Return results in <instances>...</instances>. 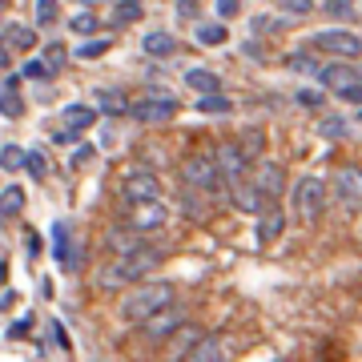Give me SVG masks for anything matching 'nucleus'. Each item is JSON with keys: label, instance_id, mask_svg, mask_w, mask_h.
<instances>
[{"label": "nucleus", "instance_id": "4c0bfd02", "mask_svg": "<svg viewBox=\"0 0 362 362\" xmlns=\"http://www.w3.org/2000/svg\"><path fill=\"white\" fill-rule=\"evenodd\" d=\"M137 16H141V4H133V0L125 4V0H121V8H117L113 21H117V25H125V21H137Z\"/></svg>", "mask_w": 362, "mask_h": 362}, {"label": "nucleus", "instance_id": "09e8293b", "mask_svg": "<svg viewBox=\"0 0 362 362\" xmlns=\"http://www.w3.org/2000/svg\"><path fill=\"white\" fill-rule=\"evenodd\" d=\"M0 282H4V266H0Z\"/></svg>", "mask_w": 362, "mask_h": 362}, {"label": "nucleus", "instance_id": "b1692460", "mask_svg": "<svg viewBox=\"0 0 362 362\" xmlns=\"http://www.w3.org/2000/svg\"><path fill=\"white\" fill-rule=\"evenodd\" d=\"M141 49L149 52V57H173V52H177V37H169V33H145Z\"/></svg>", "mask_w": 362, "mask_h": 362}, {"label": "nucleus", "instance_id": "bb28decb", "mask_svg": "<svg viewBox=\"0 0 362 362\" xmlns=\"http://www.w3.org/2000/svg\"><path fill=\"white\" fill-rule=\"evenodd\" d=\"M233 101L226 97V93H206L202 101H197V113H230Z\"/></svg>", "mask_w": 362, "mask_h": 362}, {"label": "nucleus", "instance_id": "c756f323", "mask_svg": "<svg viewBox=\"0 0 362 362\" xmlns=\"http://www.w3.org/2000/svg\"><path fill=\"white\" fill-rule=\"evenodd\" d=\"M318 133H322L326 141H338V137H346V121L342 117H326L322 125H318Z\"/></svg>", "mask_w": 362, "mask_h": 362}, {"label": "nucleus", "instance_id": "5701e85b", "mask_svg": "<svg viewBox=\"0 0 362 362\" xmlns=\"http://www.w3.org/2000/svg\"><path fill=\"white\" fill-rule=\"evenodd\" d=\"M93 101H97V109L109 113V117H125V113H129V101H125L121 93H113V89H97V93H93Z\"/></svg>", "mask_w": 362, "mask_h": 362}, {"label": "nucleus", "instance_id": "c85d7f7f", "mask_svg": "<svg viewBox=\"0 0 362 362\" xmlns=\"http://www.w3.org/2000/svg\"><path fill=\"white\" fill-rule=\"evenodd\" d=\"M226 37H230L226 25H197V40L202 45H226Z\"/></svg>", "mask_w": 362, "mask_h": 362}, {"label": "nucleus", "instance_id": "1a4fd4ad", "mask_svg": "<svg viewBox=\"0 0 362 362\" xmlns=\"http://www.w3.org/2000/svg\"><path fill=\"white\" fill-rule=\"evenodd\" d=\"M129 117L133 121H141V125H165V121H173L177 117V101L173 97H145V101L129 105Z\"/></svg>", "mask_w": 362, "mask_h": 362}, {"label": "nucleus", "instance_id": "4be33fe9", "mask_svg": "<svg viewBox=\"0 0 362 362\" xmlns=\"http://www.w3.org/2000/svg\"><path fill=\"white\" fill-rule=\"evenodd\" d=\"M185 85L194 93H202V97H206V93H221V77L209 73V69H189V73H185Z\"/></svg>", "mask_w": 362, "mask_h": 362}, {"label": "nucleus", "instance_id": "603ef678", "mask_svg": "<svg viewBox=\"0 0 362 362\" xmlns=\"http://www.w3.org/2000/svg\"><path fill=\"white\" fill-rule=\"evenodd\" d=\"M350 4H354V0H350Z\"/></svg>", "mask_w": 362, "mask_h": 362}, {"label": "nucleus", "instance_id": "f704fd0d", "mask_svg": "<svg viewBox=\"0 0 362 362\" xmlns=\"http://www.w3.org/2000/svg\"><path fill=\"white\" fill-rule=\"evenodd\" d=\"M69 28H73V33H97V16H93V13H77Z\"/></svg>", "mask_w": 362, "mask_h": 362}, {"label": "nucleus", "instance_id": "8fccbe9b", "mask_svg": "<svg viewBox=\"0 0 362 362\" xmlns=\"http://www.w3.org/2000/svg\"><path fill=\"white\" fill-rule=\"evenodd\" d=\"M0 8H4V0H0Z\"/></svg>", "mask_w": 362, "mask_h": 362}, {"label": "nucleus", "instance_id": "c03bdc74", "mask_svg": "<svg viewBox=\"0 0 362 362\" xmlns=\"http://www.w3.org/2000/svg\"><path fill=\"white\" fill-rule=\"evenodd\" d=\"M45 73H49V65H40V61H28L21 77H45Z\"/></svg>", "mask_w": 362, "mask_h": 362}, {"label": "nucleus", "instance_id": "423d86ee", "mask_svg": "<svg viewBox=\"0 0 362 362\" xmlns=\"http://www.w3.org/2000/svg\"><path fill=\"white\" fill-rule=\"evenodd\" d=\"M322 206H326V181L318 177V173H310V177H302L294 185V214L298 221H318L322 218Z\"/></svg>", "mask_w": 362, "mask_h": 362}, {"label": "nucleus", "instance_id": "dca6fc26", "mask_svg": "<svg viewBox=\"0 0 362 362\" xmlns=\"http://www.w3.org/2000/svg\"><path fill=\"white\" fill-rule=\"evenodd\" d=\"M254 181H258L262 194H266V197L274 202V197H278V194L286 189V165H278V161H262L258 173H254Z\"/></svg>", "mask_w": 362, "mask_h": 362}, {"label": "nucleus", "instance_id": "412c9836", "mask_svg": "<svg viewBox=\"0 0 362 362\" xmlns=\"http://www.w3.org/2000/svg\"><path fill=\"white\" fill-rule=\"evenodd\" d=\"M185 358H194V362H221V358H226V346H221L218 334H202V342H197Z\"/></svg>", "mask_w": 362, "mask_h": 362}, {"label": "nucleus", "instance_id": "aec40b11", "mask_svg": "<svg viewBox=\"0 0 362 362\" xmlns=\"http://www.w3.org/2000/svg\"><path fill=\"white\" fill-rule=\"evenodd\" d=\"M61 121L69 129H89V125H97V105H65Z\"/></svg>", "mask_w": 362, "mask_h": 362}, {"label": "nucleus", "instance_id": "ddd939ff", "mask_svg": "<svg viewBox=\"0 0 362 362\" xmlns=\"http://www.w3.org/2000/svg\"><path fill=\"white\" fill-rule=\"evenodd\" d=\"M52 258H57L61 270H73V266H77V254H73V226H69L65 218L52 221Z\"/></svg>", "mask_w": 362, "mask_h": 362}, {"label": "nucleus", "instance_id": "f03ea898", "mask_svg": "<svg viewBox=\"0 0 362 362\" xmlns=\"http://www.w3.org/2000/svg\"><path fill=\"white\" fill-rule=\"evenodd\" d=\"M169 302H173V282H145V286H137L133 294L121 298L117 318L125 326H141L145 318H153L157 310H165Z\"/></svg>", "mask_w": 362, "mask_h": 362}, {"label": "nucleus", "instance_id": "6e6552de", "mask_svg": "<svg viewBox=\"0 0 362 362\" xmlns=\"http://www.w3.org/2000/svg\"><path fill=\"white\" fill-rule=\"evenodd\" d=\"M181 326H185V310L169 302L165 310H157L153 318H145V322H141V334L149 338V342H165V338L177 334Z\"/></svg>", "mask_w": 362, "mask_h": 362}, {"label": "nucleus", "instance_id": "79ce46f5", "mask_svg": "<svg viewBox=\"0 0 362 362\" xmlns=\"http://www.w3.org/2000/svg\"><path fill=\"white\" fill-rule=\"evenodd\" d=\"M238 8H242V0H218V16H221V21L238 16Z\"/></svg>", "mask_w": 362, "mask_h": 362}, {"label": "nucleus", "instance_id": "f3484780", "mask_svg": "<svg viewBox=\"0 0 362 362\" xmlns=\"http://www.w3.org/2000/svg\"><path fill=\"white\" fill-rule=\"evenodd\" d=\"M282 230H286V214H278V209H266V214L258 218V246H262V250L274 246Z\"/></svg>", "mask_w": 362, "mask_h": 362}, {"label": "nucleus", "instance_id": "393cba45", "mask_svg": "<svg viewBox=\"0 0 362 362\" xmlns=\"http://www.w3.org/2000/svg\"><path fill=\"white\" fill-rule=\"evenodd\" d=\"M197 342H202V330H197V326H189V330L181 326L177 334H173V350H169V354H173V358H185V354H189Z\"/></svg>", "mask_w": 362, "mask_h": 362}, {"label": "nucleus", "instance_id": "7ed1b4c3", "mask_svg": "<svg viewBox=\"0 0 362 362\" xmlns=\"http://www.w3.org/2000/svg\"><path fill=\"white\" fill-rule=\"evenodd\" d=\"M181 181H185V189H194V194H214L221 181V169H218V157L214 153H194L181 161Z\"/></svg>", "mask_w": 362, "mask_h": 362}, {"label": "nucleus", "instance_id": "2f4dec72", "mask_svg": "<svg viewBox=\"0 0 362 362\" xmlns=\"http://www.w3.org/2000/svg\"><path fill=\"white\" fill-rule=\"evenodd\" d=\"M57 8H61V0H37V25H52Z\"/></svg>", "mask_w": 362, "mask_h": 362}, {"label": "nucleus", "instance_id": "39448f33", "mask_svg": "<svg viewBox=\"0 0 362 362\" xmlns=\"http://www.w3.org/2000/svg\"><path fill=\"white\" fill-rule=\"evenodd\" d=\"M318 85L330 89L334 97H342V101H350V105H362V77L350 65H342V61L318 69Z\"/></svg>", "mask_w": 362, "mask_h": 362}, {"label": "nucleus", "instance_id": "9d476101", "mask_svg": "<svg viewBox=\"0 0 362 362\" xmlns=\"http://www.w3.org/2000/svg\"><path fill=\"white\" fill-rule=\"evenodd\" d=\"M230 202L242 214H250V218H258V214H266V206H270V197L258 189V181H246V177H238L230 181Z\"/></svg>", "mask_w": 362, "mask_h": 362}, {"label": "nucleus", "instance_id": "7c9ffc66", "mask_svg": "<svg viewBox=\"0 0 362 362\" xmlns=\"http://www.w3.org/2000/svg\"><path fill=\"white\" fill-rule=\"evenodd\" d=\"M25 169L33 173V181H45V173H49V165H45V157H40V149H28V157H25Z\"/></svg>", "mask_w": 362, "mask_h": 362}, {"label": "nucleus", "instance_id": "864d4df0", "mask_svg": "<svg viewBox=\"0 0 362 362\" xmlns=\"http://www.w3.org/2000/svg\"><path fill=\"white\" fill-rule=\"evenodd\" d=\"M358 121H362V117H358Z\"/></svg>", "mask_w": 362, "mask_h": 362}, {"label": "nucleus", "instance_id": "cd10ccee", "mask_svg": "<svg viewBox=\"0 0 362 362\" xmlns=\"http://www.w3.org/2000/svg\"><path fill=\"white\" fill-rule=\"evenodd\" d=\"M25 157H28V149H21V145H4V149H0V169L16 173V169H25Z\"/></svg>", "mask_w": 362, "mask_h": 362}, {"label": "nucleus", "instance_id": "e433bc0d", "mask_svg": "<svg viewBox=\"0 0 362 362\" xmlns=\"http://www.w3.org/2000/svg\"><path fill=\"white\" fill-rule=\"evenodd\" d=\"M45 57H49V61H45V65L49 69H61L69 61V52H65V45H49V49H45Z\"/></svg>", "mask_w": 362, "mask_h": 362}, {"label": "nucleus", "instance_id": "473e14b6", "mask_svg": "<svg viewBox=\"0 0 362 362\" xmlns=\"http://www.w3.org/2000/svg\"><path fill=\"white\" fill-rule=\"evenodd\" d=\"M101 52H109V40H85V45H81L77 49V57H85V61H97V57H101Z\"/></svg>", "mask_w": 362, "mask_h": 362}, {"label": "nucleus", "instance_id": "a19ab883", "mask_svg": "<svg viewBox=\"0 0 362 362\" xmlns=\"http://www.w3.org/2000/svg\"><path fill=\"white\" fill-rule=\"evenodd\" d=\"M181 206H185V214H194V218H206V206L194 197V189H185V202Z\"/></svg>", "mask_w": 362, "mask_h": 362}, {"label": "nucleus", "instance_id": "37998d69", "mask_svg": "<svg viewBox=\"0 0 362 362\" xmlns=\"http://www.w3.org/2000/svg\"><path fill=\"white\" fill-rule=\"evenodd\" d=\"M25 246H28V262H33V258H37V254H40V238H37V233H33V230L25 233Z\"/></svg>", "mask_w": 362, "mask_h": 362}, {"label": "nucleus", "instance_id": "4468645a", "mask_svg": "<svg viewBox=\"0 0 362 362\" xmlns=\"http://www.w3.org/2000/svg\"><path fill=\"white\" fill-rule=\"evenodd\" d=\"M214 157H218V169H221V177H226V181L246 177V165L254 161L242 145H221V149H214Z\"/></svg>", "mask_w": 362, "mask_h": 362}, {"label": "nucleus", "instance_id": "3c124183", "mask_svg": "<svg viewBox=\"0 0 362 362\" xmlns=\"http://www.w3.org/2000/svg\"><path fill=\"white\" fill-rule=\"evenodd\" d=\"M133 4H141V0H133Z\"/></svg>", "mask_w": 362, "mask_h": 362}, {"label": "nucleus", "instance_id": "2eb2a0df", "mask_svg": "<svg viewBox=\"0 0 362 362\" xmlns=\"http://www.w3.org/2000/svg\"><path fill=\"white\" fill-rule=\"evenodd\" d=\"M334 194L346 206H362V169L358 165H342L334 173Z\"/></svg>", "mask_w": 362, "mask_h": 362}, {"label": "nucleus", "instance_id": "20e7f679", "mask_svg": "<svg viewBox=\"0 0 362 362\" xmlns=\"http://www.w3.org/2000/svg\"><path fill=\"white\" fill-rule=\"evenodd\" d=\"M117 189H121V197H125L129 206H137V202H157V197H161V177L145 165H125Z\"/></svg>", "mask_w": 362, "mask_h": 362}, {"label": "nucleus", "instance_id": "72a5a7b5", "mask_svg": "<svg viewBox=\"0 0 362 362\" xmlns=\"http://www.w3.org/2000/svg\"><path fill=\"white\" fill-rule=\"evenodd\" d=\"M282 13H290V16H306V13H314V0H282Z\"/></svg>", "mask_w": 362, "mask_h": 362}, {"label": "nucleus", "instance_id": "49530a36", "mask_svg": "<svg viewBox=\"0 0 362 362\" xmlns=\"http://www.w3.org/2000/svg\"><path fill=\"white\" fill-rule=\"evenodd\" d=\"M298 101H302V105H318L322 97H318V93H298Z\"/></svg>", "mask_w": 362, "mask_h": 362}, {"label": "nucleus", "instance_id": "c9c22d12", "mask_svg": "<svg viewBox=\"0 0 362 362\" xmlns=\"http://www.w3.org/2000/svg\"><path fill=\"white\" fill-rule=\"evenodd\" d=\"M49 342H52V346H61L65 354L73 350V346H69V334H65V326H61V322H49Z\"/></svg>", "mask_w": 362, "mask_h": 362}, {"label": "nucleus", "instance_id": "a18cd8bd", "mask_svg": "<svg viewBox=\"0 0 362 362\" xmlns=\"http://www.w3.org/2000/svg\"><path fill=\"white\" fill-rule=\"evenodd\" d=\"M28 326H33V318H25V322H16L13 330H8V338H21V334H28Z\"/></svg>", "mask_w": 362, "mask_h": 362}, {"label": "nucleus", "instance_id": "9b49d317", "mask_svg": "<svg viewBox=\"0 0 362 362\" xmlns=\"http://www.w3.org/2000/svg\"><path fill=\"white\" fill-rule=\"evenodd\" d=\"M165 218H169V214H165V206H161V197H157V202H137V206H129L125 226L149 233V230H161V226H165Z\"/></svg>", "mask_w": 362, "mask_h": 362}, {"label": "nucleus", "instance_id": "6ab92c4d", "mask_svg": "<svg viewBox=\"0 0 362 362\" xmlns=\"http://www.w3.org/2000/svg\"><path fill=\"white\" fill-rule=\"evenodd\" d=\"M21 113H25V101H21V89H16V77H8L0 85V117L16 121Z\"/></svg>", "mask_w": 362, "mask_h": 362}, {"label": "nucleus", "instance_id": "0eeeda50", "mask_svg": "<svg viewBox=\"0 0 362 362\" xmlns=\"http://www.w3.org/2000/svg\"><path fill=\"white\" fill-rule=\"evenodd\" d=\"M314 49L330 52V57H362V37L358 33H346V28H322L310 37Z\"/></svg>", "mask_w": 362, "mask_h": 362}, {"label": "nucleus", "instance_id": "ea45409f", "mask_svg": "<svg viewBox=\"0 0 362 362\" xmlns=\"http://www.w3.org/2000/svg\"><path fill=\"white\" fill-rule=\"evenodd\" d=\"M290 65L302 69V73H314V77H318V69H322V65H314V61L306 57V52H294V57H290Z\"/></svg>", "mask_w": 362, "mask_h": 362}, {"label": "nucleus", "instance_id": "de8ad7c7", "mask_svg": "<svg viewBox=\"0 0 362 362\" xmlns=\"http://www.w3.org/2000/svg\"><path fill=\"white\" fill-rule=\"evenodd\" d=\"M4 40H8V37H0V69L8 65V49H4Z\"/></svg>", "mask_w": 362, "mask_h": 362}, {"label": "nucleus", "instance_id": "58836bf2", "mask_svg": "<svg viewBox=\"0 0 362 362\" xmlns=\"http://www.w3.org/2000/svg\"><path fill=\"white\" fill-rule=\"evenodd\" d=\"M97 157V145H77V153H73V169H85Z\"/></svg>", "mask_w": 362, "mask_h": 362}, {"label": "nucleus", "instance_id": "a211bd4d", "mask_svg": "<svg viewBox=\"0 0 362 362\" xmlns=\"http://www.w3.org/2000/svg\"><path fill=\"white\" fill-rule=\"evenodd\" d=\"M25 189L21 185H4L0 189V221H13V218H21L25 214Z\"/></svg>", "mask_w": 362, "mask_h": 362}, {"label": "nucleus", "instance_id": "f8f14e48", "mask_svg": "<svg viewBox=\"0 0 362 362\" xmlns=\"http://www.w3.org/2000/svg\"><path fill=\"white\" fill-rule=\"evenodd\" d=\"M149 242L141 238V230H133V226H113V230L105 233V250L109 254H137V250H145Z\"/></svg>", "mask_w": 362, "mask_h": 362}, {"label": "nucleus", "instance_id": "f257e3e1", "mask_svg": "<svg viewBox=\"0 0 362 362\" xmlns=\"http://www.w3.org/2000/svg\"><path fill=\"white\" fill-rule=\"evenodd\" d=\"M161 258H165V250H157V246H145L137 254H113V262L101 266V274H97V286L101 290H121L129 282H141Z\"/></svg>", "mask_w": 362, "mask_h": 362}, {"label": "nucleus", "instance_id": "a878e982", "mask_svg": "<svg viewBox=\"0 0 362 362\" xmlns=\"http://www.w3.org/2000/svg\"><path fill=\"white\" fill-rule=\"evenodd\" d=\"M4 37H8V45H16V49H33V45H37V33L28 25H4Z\"/></svg>", "mask_w": 362, "mask_h": 362}]
</instances>
